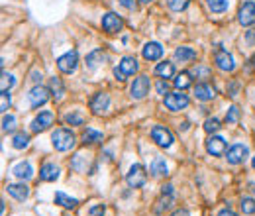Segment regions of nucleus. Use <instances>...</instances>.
I'll use <instances>...</instances> for the list:
<instances>
[{
    "instance_id": "36",
    "label": "nucleus",
    "mask_w": 255,
    "mask_h": 216,
    "mask_svg": "<svg viewBox=\"0 0 255 216\" xmlns=\"http://www.w3.org/2000/svg\"><path fill=\"white\" fill-rule=\"evenodd\" d=\"M218 130H220V120L218 118H208L204 122V132L212 134V132H218Z\"/></svg>"
},
{
    "instance_id": "51",
    "label": "nucleus",
    "mask_w": 255,
    "mask_h": 216,
    "mask_svg": "<svg viewBox=\"0 0 255 216\" xmlns=\"http://www.w3.org/2000/svg\"><path fill=\"white\" fill-rule=\"evenodd\" d=\"M252 165H254V169H255V156H254V160H252Z\"/></svg>"
},
{
    "instance_id": "2",
    "label": "nucleus",
    "mask_w": 255,
    "mask_h": 216,
    "mask_svg": "<svg viewBox=\"0 0 255 216\" xmlns=\"http://www.w3.org/2000/svg\"><path fill=\"white\" fill-rule=\"evenodd\" d=\"M146 181H148V173H146L144 165H132L128 175H126V183L132 189H140V187L146 185Z\"/></svg>"
},
{
    "instance_id": "32",
    "label": "nucleus",
    "mask_w": 255,
    "mask_h": 216,
    "mask_svg": "<svg viewBox=\"0 0 255 216\" xmlns=\"http://www.w3.org/2000/svg\"><path fill=\"white\" fill-rule=\"evenodd\" d=\"M206 4H208V8H210L212 12H216V14H222V12L228 10V0H206Z\"/></svg>"
},
{
    "instance_id": "8",
    "label": "nucleus",
    "mask_w": 255,
    "mask_h": 216,
    "mask_svg": "<svg viewBox=\"0 0 255 216\" xmlns=\"http://www.w3.org/2000/svg\"><path fill=\"white\" fill-rule=\"evenodd\" d=\"M122 26H124L122 18H120L118 14H114V12H108V14L102 18V30L108 32V34H118V32L122 30Z\"/></svg>"
},
{
    "instance_id": "13",
    "label": "nucleus",
    "mask_w": 255,
    "mask_h": 216,
    "mask_svg": "<svg viewBox=\"0 0 255 216\" xmlns=\"http://www.w3.org/2000/svg\"><path fill=\"white\" fill-rule=\"evenodd\" d=\"M238 20H240L242 26H252V24H255V4L254 2L242 4L240 12H238Z\"/></svg>"
},
{
    "instance_id": "7",
    "label": "nucleus",
    "mask_w": 255,
    "mask_h": 216,
    "mask_svg": "<svg viewBox=\"0 0 255 216\" xmlns=\"http://www.w3.org/2000/svg\"><path fill=\"white\" fill-rule=\"evenodd\" d=\"M165 107L169 110H183V108L189 107V97L185 93H169L165 97Z\"/></svg>"
},
{
    "instance_id": "23",
    "label": "nucleus",
    "mask_w": 255,
    "mask_h": 216,
    "mask_svg": "<svg viewBox=\"0 0 255 216\" xmlns=\"http://www.w3.org/2000/svg\"><path fill=\"white\" fill-rule=\"evenodd\" d=\"M175 59L177 61H181V63H185V61H193V59H197V52L193 50V48H177L175 50Z\"/></svg>"
},
{
    "instance_id": "22",
    "label": "nucleus",
    "mask_w": 255,
    "mask_h": 216,
    "mask_svg": "<svg viewBox=\"0 0 255 216\" xmlns=\"http://www.w3.org/2000/svg\"><path fill=\"white\" fill-rule=\"evenodd\" d=\"M104 61H106V54H104L102 50H95L93 54L87 55V67H89V69H97V67H101Z\"/></svg>"
},
{
    "instance_id": "34",
    "label": "nucleus",
    "mask_w": 255,
    "mask_h": 216,
    "mask_svg": "<svg viewBox=\"0 0 255 216\" xmlns=\"http://www.w3.org/2000/svg\"><path fill=\"white\" fill-rule=\"evenodd\" d=\"M65 122L71 124V126H83L85 116L81 112H69V114H65Z\"/></svg>"
},
{
    "instance_id": "6",
    "label": "nucleus",
    "mask_w": 255,
    "mask_h": 216,
    "mask_svg": "<svg viewBox=\"0 0 255 216\" xmlns=\"http://www.w3.org/2000/svg\"><path fill=\"white\" fill-rule=\"evenodd\" d=\"M28 99H30V105H32V107L40 108L50 101V91H48L46 87H42V85H36V87L30 91Z\"/></svg>"
},
{
    "instance_id": "33",
    "label": "nucleus",
    "mask_w": 255,
    "mask_h": 216,
    "mask_svg": "<svg viewBox=\"0 0 255 216\" xmlns=\"http://www.w3.org/2000/svg\"><path fill=\"white\" fill-rule=\"evenodd\" d=\"M16 85V79H14V75H10V73H2V79H0V89H2V93H6V91H10L12 87Z\"/></svg>"
},
{
    "instance_id": "3",
    "label": "nucleus",
    "mask_w": 255,
    "mask_h": 216,
    "mask_svg": "<svg viewBox=\"0 0 255 216\" xmlns=\"http://www.w3.org/2000/svg\"><path fill=\"white\" fill-rule=\"evenodd\" d=\"M77 65H79V54H77V52H67V54L61 55V57L57 59V67H59V71L65 73V75L75 73Z\"/></svg>"
},
{
    "instance_id": "45",
    "label": "nucleus",
    "mask_w": 255,
    "mask_h": 216,
    "mask_svg": "<svg viewBox=\"0 0 255 216\" xmlns=\"http://www.w3.org/2000/svg\"><path fill=\"white\" fill-rule=\"evenodd\" d=\"M246 42L252 44V46H255V30H250V32L246 34Z\"/></svg>"
},
{
    "instance_id": "11",
    "label": "nucleus",
    "mask_w": 255,
    "mask_h": 216,
    "mask_svg": "<svg viewBox=\"0 0 255 216\" xmlns=\"http://www.w3.org/2000/svg\"><path fill=\"white\" fill-rule=\"evenodd\" d=\"M214 63L218 65L220 71H234L236 69V63H234V57L228 54L226 50H218L214 55Z\"/></svg>"
},
{
    "instance_id": "44",
    "label": "nucleus",
    "mask_w": 255,
    "mask_h": 216,
    "mask_svg": "<svg viewBox=\"0 0 255 216\" xmlns=\"http://www.w3.org/2000/svg\"><path fill=\"white\" fill-rule=\"evenodd\" d=\"M91 216H104V205H97L91 209Z\"/></svg>"
},
{
    "instance_id": "48",
    "label": "nucleus",
    "mask_w": 255,
    "mask_h": 216,
    "mask_svg": "<svg viewBox=\"0 0 255 216\" xmlns=\"http://www.w3.org/2000/svg\"><path fill=\"white\" fill-rule=\"evenodd\" d=\"M32 77H34V79H32L34 83H40V81H42V73H38V71H34V75H32Z\"/></svg>"
},
{
    "instance_id": "42",
    "label": "nucleus",
    "mask_w": 255,
    "mask_h": 216,
    "mask_svg": "<svg viewBox=\"0 0 255 216\" xmlns=\"http://www.w3.org/2000/svg\"><path fill=\"white\" fill-rule=\"evenodd\" d=\"M195 75H197V77L201 75L204 79H208V77H210V69H206V67H197V69H195Z\"/></svg>"
},
{
    "instance_id": "20",
    "label": "nucleus",
    "mask_w": 255,
    "mask_h": 216,
    "mask_svg": "<svg viewBox=\"0 0 255 216\" xmlns=\"http://www.w3.org/2000/svg\"><path fill=\"white\" fill-rule=\"evenodd\" d=\"M138 69H140V65H138V61H136L134 57H122V61H120V71H122L126 77L138 73Z\"/></svg>"
},
{
    "instance_id": "17",
    "label": "nucleus",
    "mask_w": 255,
    "mask_h": 216,
    "mask_svg": "<svg viewBox=\"0 0 255 216\" xmlns=\"http://www.w3.org/2000/svg\"><path fill=\"white\" fill-rule=\"evenodd\" d=\"M142 54H144V59H148V61H157L163 55V48L157 42H150V44L144 46V52Z\"/></svg>"
},
{
    "instance_id": "43",
    "label": "nucleus",
    "mask_w": 255,
    "mask_h": 216,
    "mask_svg": "<svg viewBox=\"0 0 255 216\" xmlns=\"http://www.w3.org/2000/svg\"><path fill=\"white\" fill-rule=\"evenodd\" d=\"M120 4H122L124 8H128V10H136V6H138L136 0H120Z\"/></svg>"
},
{
    "instance_id": "46",
    "label": "nucleus",
    "mask_w": 255,
    "mask_h": 216,
    "mask_svg": "<svg viewBox=\"0 0 255 216\" xmlns=\"http://www.w3.org/2000/svg\"><path fill=\"white\" fill-rule=\"evenodd\" d=\"M114 77H116L118 81H126V75L120 71V67H116V69H114Z\"/></svg>"
},
{
    "instance_id": "35",
    "label": "nucleus",
    "mask_w": 255,
    "mask_h": 216,
    "mask_svg": "<svg viewBox=\"0 0 255 216\" xmlns=\"http://www.w3.org/2000/svg\"><path fill=\"white\" fill-rule=\"evenodd\" d=\"M16 130V118L12 114H4L2 116V132H14Z\"/></svg>"
},
{
    "instance_id": "9",
    "label": "nucleus",
    "mask_w": 255,
    "mask_h": 216,
    "mask_svg": "<svg viewBox=\"0 0 255 216\" xmlns=\"http://www.w3.org/2000/svg\"><path fill=\"white\" fill-rule=\"evenodd\" d=\"M248 154H250V150H248L246 146L236 144V146H232V148L228 150L226 160H228V163H232V165H238V163H244L248 160Z\"/></svg>"
},
{
    "instance_id": "19",
    "label": "nucleus",
    "mask_w": 255,
    "mask_h": 216,
    "mask_svg": "<svg viewBox=\"0 0 255 216\" xmlns=\"http://www.w3.org/2000/svg\"><path fill=\"white\" fill-rule=\"evenodd\" d=\"M195 97H197L199 101H212V99L216 97V91H214V87H210L208 83H199V85L195 87Z\"/></svg>"
},
{
    "instance_id": "26",
    "label": "nucleus",
    "mask_w": 255,
    "mask_h": 216,
    "mask_svg": "<svg viewBox=\"0 0 255 216\" xmlns=\"http://www.w3.org/2000/svg\"><path fill=\"white\" fill-rule=\"evenodd\" d=\"M102 132H99V130H95V128H87L85 132H83V142L85 144H99V142H102Z\"/></svg>"
},
{
    "instance_id": "39",
    "label": "nucleus",
    "mask_w": 255,
    "mask_h": 216,
    "mask_svg": "<svg viewBox=\"0 0 255 216\" xmlns=\"http://www.w3.org/2000/svg\"><path fill=\"white\" fill-rule=\"evenodd\" d=\"M238 118H240V108L232 107L228 110V114H226V122H228V124H236Z\"/></svg>"
},
{
    "instance_id": "28",
    "label": "nucleus",
    "mask_w": 255,
    "mask_h": 216,
    "mask_svg": "<svg viewBox=\"0 0 255 216\" xmlns=\"http://www.w3.org/2000/svg\"><path fill=\"white\" fill-rule=\"evenodd\" d=\"M173 85H175L179 91H185V89H189V87L193 85V81H191V75H189V73H179V75H177V79L173 81Z\"/></svg>"
},
{
    "instance_id": "50",
    "label": "nucleus",
    "mask_w": 255,
    "mask_h": 216,
    "mask_svg": "<svg viewBox=\"0 0 255 216\" xmlns=\"http://www.w3.org/2000/svg\"><path fill=\"white\" fill-rule=\"evenodd\" d=\"M140 2H144V4H150V2H152V0H140Z\"/></svg>"
},
{
    "instance_id": "14",
    "label": "nucleus",
    "mask_w": 255,
    "mask_h": 216,
    "mask_svg": "<svg viewBox=\"0 0 255 216\" xmlns=\"http://www.w3.org/2000/svg\"><path fill=\"white\" fill-rule=\"evenodd\" d=\"M108 107H110V97H108V93H97V95L93 97V101H91V110H93L95 114L106 112Z\"/></svg>"
},
{
    "instance_id": "24",
    "label": "nucleus",
    "mask_w": 255,
    "mask_h": 216,
    "mask_svg": "<svg viewBox=\"0 0 255 216\" xmlns=\"http://www.w3.org/2000/svg\"><path fill=\"white\" fill-rule=\"evenodd\" d=\"M155 75H159L161 79H171V77L175 75V67H173V63H169V61L159 63V65L155 67Z\"/></svg>"
},
{
    "instance_id": "25",
    "label": "nucleus",
    "mask_w": 255,
    "mask_h": 216,
    "mask_svg": "<svg viewBox=\"0 0 255 216\" xmlns=\"http://www.w3.org/2000/svg\"><path fill=\"white\" fill-rule=\"evenodd\" d=\"M55 203H57L59 207H63V209H75V207L79 205V201H77V199L67 197L65 193H55Z\"/></svg>"
},
{
    "instance_id": "15",
    "label": "nucleus",
    "mask_w": 255,
    "mask_h": 216,
    "mask_svg": "<svg viewBox=\"0 0 255 216\" xmlns=\"http://www.w3.org/2000/svg\"><path fill=\"white\" fill-rule=\"evenodd\" d=\"M12 175H16V177L22 179V181H28V179L34 177V167L28 162H20L12 167Z\"/></svg>"
},
{
    "instance_id": "30",
    "label": "nucleus",
    "mask_w": 255,
    "mask_h": 216,
    "mask_svg": "<svg viewBox=\"0 0 255 216\" xmlns=\"http://www.w3.org/2000/svg\"><path fill=\"white\" fill-rule=\"evenodd\" d=\"M50 87H51V93H53V97L59 101L63 95H65V87H63V83H61V79L59 77H53L50 81Z\"/></svg>"
},
{
    "instance_id": "5",
    "label": "nucleus",
    "mask_w": 255,
    "mask_h": 216,
    "mask_svg": "<svg viewBox=\"0 0 255 216\" xmlns=\"http://www.w3.org/2000/svg\"><path fill=\"white\" fill-rule=\"evenodd\" d=\"M152 138L159 148H171V146H173V134H171L165 126H153Z\"/></svg>"
},
{
    "instance_id": "16",
    "label": "nucleus",
    "mask_w": 255,
    "mask_h": 216,
    "mask_svg": "<svg viewBox=\"0 0 255 216\" xmlns=\"http://www.w3.org/2000/svg\"><path fill=\"white\" fill-rule=\"evenodd\" d=\"M59 173H61V169H59L55 163H46V165L40 169V179L51 183V181H57V179H59Z\"/></svg>"
},
{
    "instance_id": "12",
    "label": "nucleus",
    "mask_w": 255,
    "mask_h": 216,
    "mask_svg": "<svg viewBox=\"0 0 255 216\" xmlns=\"http://www.w3.org/2000/svg\"><path fill=\"white\" fill-rule=\"evenodd\" d=\"M206 152H208L210 156H216V158L224 156V152H226V140L220 138V136L208 138V140H206Z\"/></svg>"
},
{
    "instance_id": "18",
    "label": "nucleus",
    "mask_w": 255,
    "mask_h": 216,
    "mask_svg": "<svg viewBox=\"0 0 255 216\" xmlns=\"http://www.w3.org/2000/svg\"><path fill=\"white\" fill-rule=\"evenodd\" d=\"M6 189H8V193H10L14 199H18V201H26V199L30 197V189H28V185H24V183H12V185H8Z\"/></svg>"
},
{
    "instance_id": "29",
    "label": "nucleus",
    "mask_w": 255,
    "mask_h": 216,
    "mask_svg": "<svg viewBox=\"0 0 255 216\" xmlns=\"http://www.w3.org/2000/svg\"><path fill=\"white\" fill-rule=\"evenodd\" d=\"M28 144H30V136L24 134V132H20L12 138V148L14 150H24V148H28Z\"/></svg>"
},
{
    "instance_id": "1",
    "label": "nucleus",
    "mask_w": 255,
    "mask_h": 216,
    "mask_svg": "<svg viewBox=\"0 0 255 216\" xmlns=\"http://www.w3.org/2000/svg\"><path fill=\"white\" fill-rule=\"evenodd\" d=\"M51 142H53V148H55L57 152H69L71 148H75L77 138H75V134H73L71 130L59 128V130H55V132H53Z\"/></svg>"
},
{
    "instance_id": "40",
    "label": "nucleus",
    "mask_w": 255,
    "mask_h": 216,
    "mask_svg": "<svg viewBox=\"0 0 255 216\" xmlns=\"http://www.w3.org/2000/svg\"><path fill=\"white\" fill-rule=\"evenodd\" d=\"M10 107V95H8V91L6 93H2V101H0V110L6 114V110Z\"/></svg>"
},
{
    "instance_id": "47",
    "label": "nucleus",
    "mask_w": 255,
    "mask_h": 216,
    "mask_svg": "<svg viewBox=\"0 0 255 216\" xmlns=\"http://www.w3.org/2000/svg\"><path fill=\"white\" fill-rule=\"evenodd\" d=\"M218 216H238V215H236V213H232L230 209H222V211L218 213Z\"/></svg>"
},
{
    "instance_id": "31",
    "label": "nucleus",
    "mask_w": 255,
    "mask_h": 216,
    "mask_svg": "<svg viewBox=\"0 0 255 216\" xmlns=\"http://www.w3.org/2000/svg\"><path fill=\"white\" fill-rule=\"evenodd\" d=\"M171 207H173V197H171V195H167V193H163V197L157 201L155 213L159 215V213H163V211H167V209H171Z\"/></svg>"
},
{
    "instance_id": "21",
    "label": "nucleus",
    "mask_w": 255,
    "mask_h": 216,
    "mask_svg": "<svg viewBox=\"0 0 255 216\" xmlns=\"http://www.w3.org/2000/svg\"><path fill=\"white\" fill-rule=\"evenodd\" d=\"M89 163H91V156H89V154L85 156V154L81 152V154H77V156L73 158V162H71V167H73L75 171H81V173H85V171L89 169Z\"/></svg>"
},
{
    "instance_id": "41",
    "label": "nucleus",
    "mask_w": 255,
    "mask_h": 216,
    "mask_svg": "<svg viewBox=\"0 0 255 216\" xmlns=\"http://www.w3.org/2000/svg\"><path fill=\"white\" fill-rule=\"evenodd\" d=\"M157 93L159 95H169V83L167 81H159L157 83Z\"/></svg>"
},
{
    "instance_id": "10",
    "label": "nucleus",
    "mask_w": 255,
    "mask_h": 216,
    "mask_svg": "<svg viewBox=\"0 0 255 216\" xmlns=\"http://www.w3.org/2000/svg\"><path fill=\"white\" fill-rule=\"evenodd\" d=\"M53 120H55V114L50 112V110H46V112H40V116H36L34 118V122H32V132H44V130H48L51 124H53Z\"/></svg>"
},
{
    "instance_id": "4",
    "label": "nucleus",
    "mask_w": 255,
    "mask_h": 216,
    "mask_svg": "<svg viewBox=\"0 0 255 216\" xmlns=\"http://www.w3.org/2000/svg\"><path fill=\"white\" fill-rule=\"evenodd\" d=\"M150 87H152L150 77H148V75H140V77L134 81L130 93H132V97H134L136 101H142V99H146V97L150 95Z\"/></svg>"
},
{
    "instance_id": "37",
    "label": "nucleus",
    "mask_w": 255,
    "mask_h": 216,
    "mask_svg": "<svg viewBox=\"0 0 255 216\" xmlns=\"http://www.w3.org/2000/svg\"><path fill=\"white\" fill-rule=\"evenodd\" d=\"M167 4H169V8H171V10L181 12V10H185V8L191 4V0H167Z\"/></svg>"
},
{
    "instance_id": "49",
    "label": "nucleus",
    "mask_w": 255,
    "mask_h": 216,
    "mask_svg": "<svg viewBox=\"0 0 255 216\" xmlns=\"http://www.w3.org/2000/svg\"><path fill=\"white\" fill-rule=\"evenodd\" d=\"M173 216H189V211H185V209H183V211H177Z\"/></svg>"
},
{
    "instance_id": "27",
    "label": "nucleus",
    "mask_w": 255,
    "mask_h": 216,
    "mask_svg": "<svg viewBox=\"0 0 255 216\" xmlns=\"http://www.w3.org/2000/svg\"><path fill=\"white\" fill-rule=\"evenodd\" d=\"M152 173L155 177H165L167 175V163L163 158H155L152 163Z\"/></svg>"
},
{
    "instance_id": "38",
    "label": "nucleus",
    "mask_w": 255,
    "mask_h": 216,
    "mask_svg": "<svg viewBox=\"0 0 255 216\" xmlns=\"http://www.w3.org/2000/svg\"><path fill=\"white\" fill-rule=\"evenodd\" d=\"M240 207H242L244 215H255V199H244Z\"/></svg>"
}]
</instances>
